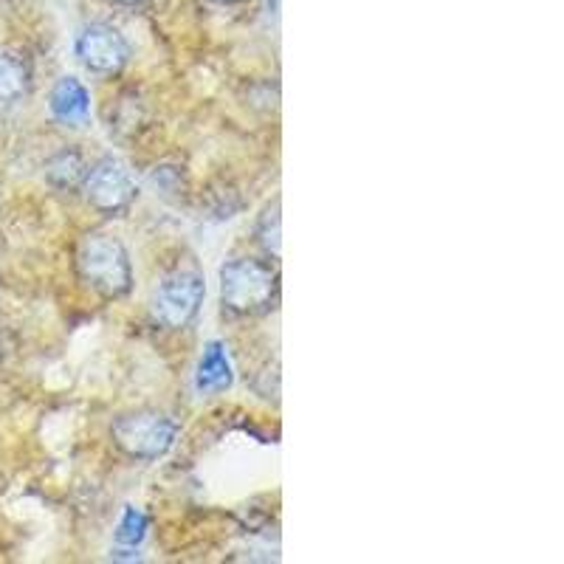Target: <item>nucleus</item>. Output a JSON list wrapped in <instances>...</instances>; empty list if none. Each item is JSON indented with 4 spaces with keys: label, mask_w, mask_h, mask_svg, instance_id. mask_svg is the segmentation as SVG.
Here are the masks:
<instances>
[{
    "label": "nucleus",
    "mask_w": 564,
    "mask_h": 564,
    "mask_svg": "<svg viewBox=\"0 0 564 564\" xmlns=\"http://www.w3.org/2000/svg\"><path fill=\"white\" fill-rule=\"evenodd\" d=\"M212 3H220V7H229V3H238V0H212Z\"/></svg>",
    "instance_id": "nucleus-14"
},
{
    "label": "nucleus",
    "mask_w": 564,
    "mask_h": 564,
    "mask_svg": "<svg viewBox=\"0 0 564 564\" xmlns=\"http://www.w3.org/2000/svg\"><path fill=\"white\" fill-rule=\"evenodd\" d=\"M29 85H32V74H29L26 63L14 54L0 52V105L26 97Z\"/></svg>",
    "instance_id": "nucleus-9"
},
{
    "label": "nucleus",
    "mask_w": 564,
    "mask_h": 564,
    "mask_svg": "<svg viewBox=\"0 0 564 564\" xmlns=\"http://www.w3.org/2000/svg\"><path fill=\"white\" fill-rule=\"evenodd\" d=\"M85 173H88V164H85L83 155L77 150H59L52 161H48V181L59 189H77L83 186Z\"/></svg>",
    "instance_id": "nucleus-10"
},
{
    "label": "nucleus",
    "mask_w": 564,
    "mask_h": 564,
    "mask_svg": "<svg viewBox=\"0 0 564 564\" xmlns=\"http://www.w3.org/2000/svg\"><path fill=\"white\" fill-rule=\"evenodd\" d=\"M150 531V517L141 508L128 506L119 520V528H116V545L124 547H139L144 539H148Z\"/></svg>",
    "instance_id": "nucleus-11"
},
{
    "label": "nucleus",
    "mask_w": 564,
    "mask_h": 564,
    "mask_svg": "<svg viewBox=\"0 0 564 564\" xmlns=\"http://www.w3.org/2000/svg\"><path fill=\"white\" fill-rule=\"evenodd\" d=\"M280 276L263 260L238 257L220 269V302L235 316H257L274 308Z\"/></svg>",
    "instance_id": "nucleus-1"
},
{
    "label": "nucleus",
    "mask_w": 564,
    "mask_h": 564,
    "mask_svg": "<svg viewBox=\"0 0 564 564\" xmlns=\"http://www.w3.org/2000/svg\"><path fill=\"white\" fill-rule=\"evenodd\" d=\"M181 426L170 415L144 410L113 421V443L133 460H159L178 441Z\"/></svg>",
    "instance_id": "nucleus-3"
},
{
    "label": "nucleus",
    "mask_w": 564,
    "mask_h": 564,
    "mask_svg": "<svg viewBox=\"0 0 564 564\" xmlns=\"http://www.w3.org/2000/svg\"><path fill=\"white\" fill-rule=\"evenodd\" d=\"M231 361L229 352H226L224 341H209L200 352L198 372H195V387L204 395H215V392H224L231 387Z\"/></svg>",
    "instance_id": "nucleus-8"
},
{
    "label": "nucleus",
    "mask_w": 564,
    "mask_h": 564,
    "mask_svg": "<svg viewBox=\"0 0 564 564\" xmlns=\"http://www.w3.org/2000/svg\"><path fill=\"white\" fill-rule=\"evenodd\" d=\"M206 296L204 274L195 269H178L159 282L153 294V316L167 330H184L193 325Z\"/></svg>",
    "instance_id": "nucleus-4"
},
{
    "label": "nucleus",
    "mask_w": 564,
    "mask_h": 564,
    "mask_svg": "<svg viewBox=\"0 0 564 564\" xmlns=\"http://www.w3.org/2000/svg\"><path fill=\"white\" fill-rule=\"evenodd\" d=\"M77 274L88 289L110 296V300L124 296L133 289V265H130L128 249L122 246V240L102 235V231H94L79 243Z\"/></svg>",
    "instance_id": "nucleus-2"
},
{
    "label": "nucleus",
    "mask_w": 564,
    "mask_h": 564,
    "mask_svg": "<svg viewBox=\"0 0 564 564\" xmlns=\"http://www.w3.org/2000/svg\"><path fill=\"white\" fill-rule=\"evenodd\" d=\"M116 7H141V3H148V0H110Z\"/></svg>",
    "instance_id": "nucleus-13"
},
{
    "label": "nucleus",
    "mask_w": 564,
    "mask_h": 564,
    "mask_svg": "<svg viewBox=\"0 0 564 564\" xmlns=\"http://www.w3.org/2000/svg\"><path fill=\"white\" fill-rule=\"evenodd\" d=\"M85 198L97 212L108 215V218H116L122 212L130 209V204L135 200L139 189H135V181L130 178L128 170L113 159L97 161L94 167H88L83 181Z\"/></svg>",
    "instance_id": "nucleus-5"
},
{
    "label": "nucleus",
    "mask_w": 564,
    "mask_h": 564,
    "mask_svg": "<svg viewBox=\"0 0 564 564\" xmlns=\"http://www.w3.org/2000/svg\"><path fill=\"white\" fill-rule=\"evenodd\" d=\"M74 54L94 74H119L130 63V45L119 29L108 23H90L77 34Z\"/></svg>",
    "instance_id": "nucleus-6"
},
{
    "label": "nucleus",
    "mask_w": 564,
    "mask_h": 564,
    "mask_svg": "<svg viewBox=\"0 0 564 564\" xmlns=\"http://www.w3.org/2000/svg\"><path fill=\"white\" fill-rule=\"evenodd\" d=\"M257 243L274 260H280V204L265 206V212L257 220Z\"/></svg>",
    "instance_id": "nucleus-12"
},
{
    "label": "nucleus",
    "mask_w": 564,
    "mask_h": 564,
    "mask_svg": "<svg viewBox=\"0 0 564 564\" xmlns=\"http://www.w3.org/2000/svg\"><path fill=\"white\" fill-rule=\"evenodd\" d=\"M48 108L57 122L79 128L88 122L90 116V94L77 77H63L54 85L52 97H48Z\"/></svg>",
    "instance_id": "nucleus-7"
}]
</instances>
